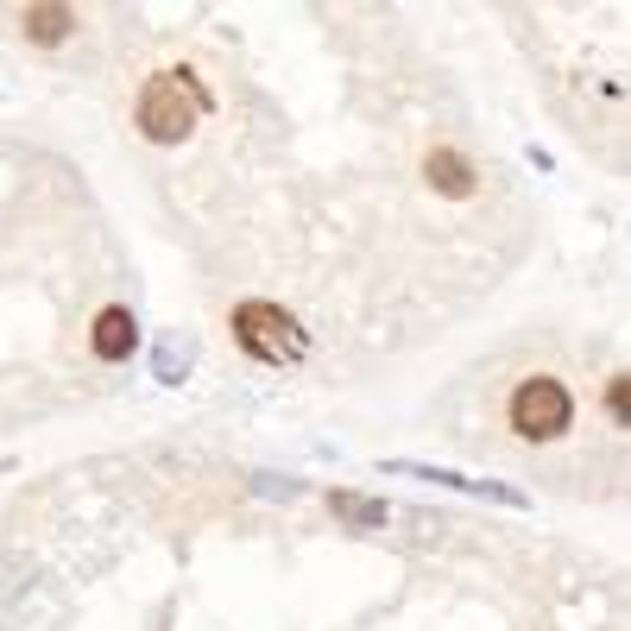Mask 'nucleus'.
I'll use <instances>...</instances> for the list:
<instances>
[{
    "label": "nucleus",
    "mask_w": 631,
    "mask_h": 631,
    "mask_svg": "<svg viewBox=\"0 0 631 631\" xmlns=\"http://www.w3.org/2000/svg\"><path fill=\"white\" fill-rule=\"evenodd\" d=\"M89 348H95L101 360H133V353H139V323H133V309H126V303H108V309L95 316Z\"/></svg>",
    "instance_id": "5"
},
{
    "label": "nucleus",
    "mask_w": 631,
    "mask_h": 631,
    "mask_svg": "<svg viewBox=\"0 0 631 631\" xmlns=\"http://www.w3.org/2000/svg\"><path fill=\"white\" fill-rule=\"evenodd\" d=\"M424 177H429V190H442L449 202H461V196H474L480 190V171L454 146H429L424 151Z\"/></svg>",
    "instance_id": "6"
},
{
    "label": "nucleus",
    "mask_w": 631,
    "mask_h": 631,
    "mask_svg": "<svg viewBox=\"0 0 631 631\" xmlns=\"http://www.w3.org/2000/svg\"><path fill=\"white\" fill-rule=\"evenodd\" d=\"M252 486H259V499H297L303 480H284V474H252Z\"/></svg>",
    "instance_id": "10"
},
{
    "label": "nucleus",
    "mask_w": 631,
    "mask_h": 631,
    "mask_svg": "<svg viewBox=\"0 0 631 631\" xmlns=\"http://www.w3.org/2000/svg\"><path fill=\"white\" fill-rule=\"evenodd\" d=\"M133 121H139V133H146L151 146H183L190 126H196V108H190V95L177 89L171 76L158 70L146 89H139V101H133Z\"/></svg>",
    "instance_id": "3"
},
{
    "label": "nucleus",
    "mask_w": 631,
    "mask_h": 631,
    "mask_svg": "<svg viewBox=\"0 0 631 631\" xmlns=\"http://www.w3.org/2000/svg\"><path fill=\"white\" fill-rule=\"evenodd\" d=\"M190 367H196V341H183V335H158V341H151V373H158V385H183Z\"/></svg>",
    "instance_id": "9"
},
{
    "label": "nucleus",
    "mask_w": 631,
    "mask_h": 631,
    "mask_svg": "<svg viewBox=\"0 0 631 631\" xmlns=\"http://www.w3.org/2000/svg\"><path fill=\"white\" fill-rule=\"evenodd\" d=\"M606 404H612V417H619V424H631V379L626 373L606 385Z\"/></svg>",
    "instance_id": "11"
},
{
    "label": "nucleus",
    "mask_w": 631,
    "mask_h": 631,
    "mask_svg": "<svg viewBox=\"0 0 631 631\" xmlns=\"http://www.w3.org/2000/svg\"><path fill=\"white\" fill-rule=\"evenodd\" d=\"M20 32L32 38V45L57 50L64 38H76V7H64V0H38V7H25L20 13Z\"/></svg>",
    "instance_id": "7"
},
{
    "label": "nucleus",
    "mask_w": 631,
    "mask_h": 631,
    "mask_svg": "<svg viewBox=\"0 0 631 631\" xmlns=\"http://www.w3.org/2000/svg\"><path fill=\"white\" fill-rule=\"evenodd\" d=\"M328 511H335L348 530H385V525H392V505L373 499V493H348V486H341V493H328Z\"/></svg>",
    "instance_id": "8"
},
{
    "label": "nucleus",
    "mask_w": 631,
    "mask_h": 631,
    "mask_svg": "<svg viewBox=\"0 0 631 631\" xmlns=\"http://www.w3.org/2000/svg\"><path fill=\"white\" fill-rule=\"evenodd\" d=\"M227 328H234V348L247 353V360H259V367H291V360H303V353H309V335H303V323L291 316V309L266 303V297L234 303Z\"/></svg>",
    "instance_id": "1"
},
{
    "label": "nucleus",
    "mask_w": 631,
    "mask_h": 631,
    "mask_svg": "<svg viewBox=\"0 0 631 631\" xmlns=\"http://www.w3.org/2000/svg\"><path fill=\"white\" fill-rule=\"evenodd\" d=\"M505 424L518 442H562L575 429V392L555 373H530L511 385V404H505Z\"/></svg>",
    "instance_id": "2"
},
{
    "label": "nucleus",
    "mask_w": 631,
    "mask_h": 631,
    "mask_svg": "<svg viewBox=\"0 0 631 631\" xmlns=\"http://www.w3.org/2000/svg\"><path fill=\"white\" fill-rule=\"evenodd\" d=\"M385 474H404V480H424V486H449V493H467V499H493V505H511V511H530V493H518L511 480H474L461 467H429V461H379Z\"/></svg>",
    "instance_id": "4"
}]
</instances>
